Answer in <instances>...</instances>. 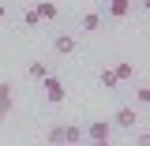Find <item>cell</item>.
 <instances>
[{
  "label": "cell",
  "mask_w": 150,
  "mask_h": 146,
  "mask_svg": "<svg viewBox=\"0 0 150 146\" xmlns=\"http://www.w3.org/2000/svg\"><path fill=\"white\" fill-rule=\"evenodd\" d=\"M41 90H45V101H49V105H60V101L68 97L64 83H60L56 75H45V79H41Z\"/></svg>",
  "instance_id": "1"
},
{
  "label": "cell",
  "mask_w": 150,
  "mask_h": 146,
  "mask_svg": "<svg viewBox=\"0 0 150 146\" xmlns=\"http://www.w3.org/2000/svg\"><path fill=\"white\" fill-rule=\"evenodd\" d=\"M139 120H143V116L131 109V105H120V109H116V116H112L109 124H112V128H124V131H131L135 124H139Z\"/></svg>",
  "instance_id": "2"
},
{
  "label": "cell",
  "mask_w": 150,
  "mask_h": 146,
  "mask_svg": "<svg viewBox=\"0 0 150 146\" xmlns=\"http://www.w3.org/2000/svg\"><path fill=\"white\" fill-rule=\"evenodd\" d=\"M83 135H86L90 142H98V139H109V135H112V124H109V120H90Z\"/></svg>",
  "instance_id": "3"
},
{
  "label": "cell",
  "mask_w": 150,
  "mask_h": 146,
  "mask_svg": "<svg viewBox=\"0 0 150 146\" xmlns=\"http://www.w3.org/2000/svg\"><path fill=\"white\" fill-rule=\"evenodd\" d=\"M11 109H15V86H11V83H0V116L8 120Z\"/></svg>",
  "instance_id": "4"
},
{
  "label": "cell",
  "mask_w": 150,
  "mask_h": 146,
  "mask_svg": "<svg viewBox=\"0 0 150 146\" xmlns=\"http://www.w3.org/2000/svg\"><path fill=\"white\" fill-rule=\"evenodd\" d=\"M34 15L41 19V23H53V19L60 15V8H56L53 0H38V4H34Z\"/></svg>",
  "instance_id": "5"
},
{
  "label": "cell",
  "mask_w": 150,
  "mask_h": 146,
  "mask_svg": "<svg viewBox=\"0 0 150 146\" xmlns=\"http://www.w3.org/2000/svg\"><path fill=\"white\" fill-rule=\"evenodd\" d=\"M53 49L60 56H71L75 49H79V41H75V34H60V37H53Z\"/></svg>",
  "instance_id": "6"
},
{
  "label": "cell",
  "mask_w": 150,
  "mask_h": 146,
  "mask_svg": "<svg viewBox=\"0 0 150 146\" xmlns=\"http://www.w3.org/2000/svg\"><path fill=\"white\" fill-rule=\"evenodd\" d=\"M105 11L112 19H124V15H131V0H105Z\"/></svg>",
  "instance_id": "7"
},
{
  "label": "cell",
  "mask_w": 150,
  "mask_h": 146,
  "mask_svg": "<svg viewBox=\"0 0 150 146\" xmlns=\"http://www.w3.org/2000/svg\"><path fill=\"white\" fill-rule=\"evenodd\" d=\"M79 30H86V34L101 30V15H98V11H86V15H79Z\"/></svg>",
  "instance_id": "8"
},
{
  "label": "cell",
  "mask_w": 150,
  "mask_h": 146,
  "mask_svg": "<svg viewBox=\"0 0 150 146\" xmlns=\"http://www.w3.org/2000/svg\"><path fill=\"white\" fill-rule=\"evenodd\" d=\"M64 142L83 146V128H79V124H64Z\"/></svg>",
  "instance_id": "9"
},
{
  "label": "cell",
  "mask_w": 150,
  "mask_h": 146,
  "mask_svg": "<svg viewBox=\"0 0 150 146\" xmlns=\"http://www.w3.org/2000/svg\"><path fill=\"white\" fill-rule=\"evenodd\" d=\"M112 75H116V83H124V79H131V75H135V64H131V60H120V64L112 68Z\"/></svg>",
  "instance_id": "10"
},
{
  "label": "cell",
  "mask_w": 150,
  "mask_h": 146,
  "mask_svg": "<svg viewBox=\"0 0 150 146\" xmlns=\"http://www.w3.org/2000/svg\"><path fill=\"white\" fill-rule=\"evenodd\" d=\"M26 75H30V79H38V83H41L45 75H53V71H49V64H45V60H34V64L26 68Z\"/></svg>",
  "instance_id": "11"
},
{
  "label": "cell",
  "mask_w": 150,
  "mask_h": 146,
  "mask_svg": "<svg viewBox=\"0 0 150 146\" xmlns=\"http://www.w3.org/2000/svg\"><path fill=\"white\" fill-rule=\"evenodd\" d=\"M45 139H49V146H60L64 142V124H53V128L45 131Z\"/></svg>",
  "instance_id": "12"
},
{
  "label": "cell",
  "mask_w": 150,
  "mask_h": 146,
  "mask_svg": "<svg viewBox=\"0 0 150 146\" xmlns=\"http://www.w3.org/2000/svg\"><path fill=\"white\" fill-rule=\"evenodd\" d=\"M101 86H105V90H116V86H120V83H116V75H112V68L101 71Z\"/></svg>",
  "instance_id": "13"
},
{
  "label": "cell",
  "mask_w": 150,
  "mask_h": 146,
  "mask_svg": "<svg viewBox=\"0 0 150 146\" xmlns=\"http://www.w3.org/2000/svg\"><path fill=\"white\" fill-rule=\"evenodd\" d=\"M23 26H30V30H34V26H41V19L34 15V8H26V11H23Z\"/></svg>",
  "instance_id": "14"
},
{
  "label": "cell",
  "mask_w": 150,
  "mask_h": 146,
  "mask_svg": "<svg viewBox=\"0 0 150 146\" xmlns=\"http://www.w3.org/2000/svg\"><path fill=\"white\" fill-rule=\"evenodd\" d=\"M135 101H139V109H146V105H150V90H146V86L135 90Z\"/></svg>",
  "instance_id": "15"
},
{
  "label": "cell",
  "mask_w": 150,
  "mask_h": 146,
  "mask_svg": "<svg viewBox=\"0 0 150 146\" xmlns=\"http://www.w3.org/2000/svg\"><path fill=\"white\" fill-rule=\"evenodd\" d=\"M135 146H150V131H146V128L139 131V139H135Z\"/></svg>",
  "instance_id": "16"
},
{
  "label": "cell",
  "mask_w": 150,
  "mask_h": 146,
  "mask_svg": "<svg viewBox=\"0 0 150 146\" xmlns=\"http://www.w3.org/2000/svg\"><path fill=\"white\" fill-rule=\"evenodd\" d=\"M90 146H112V142H109V139H98V142H90Z\"/></svg>",
  "instance_id": "17"
},
{
  "label": "cell",
  "mask_w": 150,
  "mask_h": 146,
  "mask_svg": "<svg viewBox=\"0 0 150 146\" xmlns=\"http://www.w3.org/2000/svg\"><path fill=\"white\" fill-rule=\"evenodd\" d=\"M4 15H8V8H4V4H0V19H4Z\"/></svg>",
  "instance_id": "18"
},
{
  "label": "cell",
  "mask_w": 150,
  "mask_h": 146,
  "mask_svg": "<svg viewBox=\"0 0 150 146\" xmlns=\"http://www.w3.org/2000/svg\"><path fill=\"white\" fill-rule=\"evenodd\" d=\"M60 146H71V142H60Z\"/></svg>",
  "instance_id": "19"
}]
</instances>
